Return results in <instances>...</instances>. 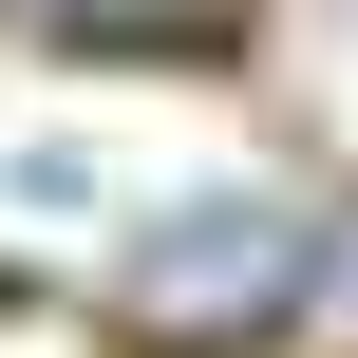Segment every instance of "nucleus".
<instances>
[{
  "instance_id": "obj_3",
  "label": "nucleus",
  "mask_w": 358,
  "mask_h": 358,
  "mask_svg": "<svg viewBox=\"0 0 358 358\" xmlns=\"http://www.w3.org/2000/svg\"><path fill=\"white\" fill-rule=\"evenodd\" d=\"M0 358H94V321H76V302H19V283H0Z\"/></svg>"
},
{
  "instance_id": "obj_1",
  "label": "nucleus",
  "mask_w": 358,
  "mask_h": 358,
  "mask_svg": "<svg viewBox=\"0 0 358 358\" xmlns=\"http://www.w3.org/2000/svg\"><path fill=\"white\" fill-rule=\"evenodd\" d=\"M113 302H132V321H170V340L302 321V302H321V227H302L283 189H189V208H151V227H132Z\"/></svg>"
},
{
  "instance_id": "obj_2",
  "label": "nucleus",
  "mask_w": 358,
  "mask_h": 358,
  "mask_svg": "<svg viewBox=\"0 0 358 358\" xmlns=\"http://www.w3.org/2000/svg\"><path fill=\"white\" fill-rule=\"evenodd\" d=\"M0 19H57V38H189L208 0H0Z\"/></svg>"
}]
</instances>
